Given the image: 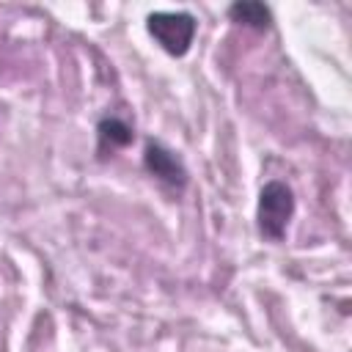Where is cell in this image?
<instances>
[{
  "mask_svg": "<svg viewBox=\"0 0 352 352\" xmlns=\"http://www.w3.org/2000/svg\"><path fill=\"white\" fill-rule=\"evenodd\" d=\"M294 214V192L286 182H267L258 192V209H256V220H258V234L270 242H280L289 220Z\"/></svg>",
  "mask_w": 352,
  "mask_h": 352,
  "instance_id": "cell-1",
  "label": "cell"
},
{
  "mask_svg": "<svg viewBox=\"0 0 352 352\" xmlns=\"http://www.w3.org/2000/svg\"><path fill=\"white\" fill-rule=\"evenodd\" d=\"M148 36L173 58H182L190 52L195 38V16L187 11H154L146 16Z\"/></svg>",
  "mask_w": 352,
  "mask_h": 352,
  "instance_id": "cell-2",
  "label": "cell"
},
{
  "mask_svg": "<svg viewBox=\"0 0 352 352\" xmlns=\"http://www.w3.org/2000/svg\"><path fill=\"white\" fill-rule=\"evenodd\" d=\"M143 165L151 176H157L162 184H168L170 190H184L187 184V168L184 162L160 140H148L143 148Z\"/></svg>",
  "mask_w": 352,
  "mask_h": 352,
  "instance_id": "cell-3",
  "label": "cell"
},
{
  "mask_svg": "<svg viewBox=\"0 0 352 352\" xmlns=\"http://www.w3.org/2000/svg\"><path fill=\"white\" fill-rule=\"evenodd\" d=\"M228 16L245 28H253V30H267L270 22H272V11L264 6V3H256V0H242V3H234L228 8Z\"/></svg>",
  "mask_w": 352,
  "mask_h": 352,
  "instance_id": "cell-4",
  "label": "cell"
},
{
  "mask_svg": "<svg viewBox=\"0 0 352 352\" xmlns=\"http://www.w3.org/2000/svg\"><path fill=\"white\" fill-rule=\"evenodd\" d=\"M96 135H99V151H116V148H124L132 143V126L121 118H102L99 126H96Z\"/></svg>",
  "mask_w": 352,
  "mask_h": 352,
  "instance_id": "cell-5",
  "label": "cell"
}]
</instances>
